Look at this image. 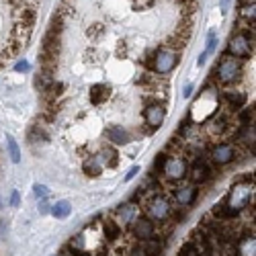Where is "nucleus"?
Returning a JSON list of instances; mask_svg holds the SVG:
<instances>
[{
	"label": "nucleus",
	"instance_id": "79ce46f5",
	"mask_svg": "<svg viewBox=\"0 0 256 256\" xmlns=\"http://www.w3.org/2000/svg\"><path fill=\"white\" fill-rule=\"evenodd\" d=\"M47 207H49L47 203H41V207H39V211H41V213H47V211H49Z\"/></svg>",
	"mask_w": 256,
	"mask_h": 256
},
{
	"label": "nucleus",
	"instance_id": "20e7f679",
	"mask_svg": "<svg viewBox=\"0 0 256 256\" xmlns=\"http://www.w3.org/2000/svg\"><path fill=\"white\" fill-rule=\"evenodd\" d=\"M252 41H254V39H250V33H238V35H234V37L230 39V43H228L230 56L236 58V60L248 58V56H250V43H252Z\"/></svg>",
	"mask_w": 256,
	"mask_h": 256
},
{
	"label": "nucleus",
	"instance_id": "ea45409f",
	"mask_svg": "<svg viewBox=\"0 0 256 256\" xmlns=\"http://www.w3.org/2000/svg\"><path fill=\"white\" fill-rule=\"evenodd\" d=\"M129 256H146V252H144V248H133L129 252Z\"/></svg>",
	"mask_w": 256,
	"mask_h": 256
},
{
	"label": "nucleus",
	"instance_id": "7ed1b4c3",
	"mask_svg": "<svg viewBox=\"0 0 256 256\" xmlns=\"http://www.w3.org/2000/svg\"><path fill=\"white\" fill-rule=\"evenodd\" d=\"M217 72H219V76H217L219 82H223V84L236 82L240 78V74H242V64L236 58L226 56V58H221L219 66H217Z\"/></svg>",
	"mask_w": 256,
	"mask_h": 256
},
{
	"label": "nucleus",
	"instance_id": "ddd939ff",
	"mask_svg": "<svg viewBox=\"0 0 256 256\" xmlns=\"http://www.w3.org/2000/svg\"><path fill=\"white\" fill-rule=\"evenodd\" d=\"M238 256H256V240H254V234L250 236H244L238 242Z\"/></svg>",
	"mask_w": 256,
	"mask_h": 256
},
{
	"label": "nucleus",
	"instance_id": "9d476101",
	"mask_svg": "<svg viewBox=\"0 0 256 256\" xmlns=\"http://www.w3.org/2000/svg\"><path fill=\"white\" fill-rule=\"evenodd\" d=\"M174 197L180 205H191L193 201L197 199V187L195 185H187V187H180L174 191Z\"/></svg>",
	"mask_w": 256,
	"mask_h": 256
},
{
	"label": "nucleus",
	"instance_id": "37998d69",
	"mask_svg": "<svg viewBox=\"0 0 256 256\" xmlns=\"http://www.w3.org/2000/svg\"><path fill=\"white\" fill-rule=\"evenodd\" d=\"M74 254H76V256H92V254H88V252H82V250H76Z\"/></svg>",
	"mask_w": 256,
	"mask_h": 256
},
{
	"label": "nucleus",
	"instance_id": "4be33fe9",
	"mask_svg": "<svg viewBox=\"0 0 256 256\" xmlns=\"http://www.w3.org/2000/svg\"><path fill=\"white\" fill-rule=\"evenodd\" d=\"M144 252H146V256H160L162 254V242L160 240H146Z\"/></svg>",
	"mask_w": 256,
	"mask_h": 256
},
{
	"label": "nucleus",
	"instance_id": "2eb2a0df",
	"mask_svg": "<svg viewBox=\"0 0 256 256\" xmlns=\"http://www.w3.org/2000/svg\"><path fill=\"white\" fill-rule=\"evenodd\" d=\"M97 162L103 166H117V152L113 150V148H103L101 154L97 156Z\"/></svg>",
	"mask_w": 256,
	"mask_h": 256
},
{
	"label": "nucleus",
	"instance_id": "c756f323",
	"mask_svg": "<svg viewBox=\"0 0 256 256\" xmlns=\"http://www.w3.org/2000/svg\"><path fill=\"white\" fill-rule=\"evenodd\" d=\"M164 162H166V154H160V156L156 158V166L152 168V172H162Z\"/></svg>",
	"mask_w": 256,
	"mask_h": 256
},
{
	"label": "nucleus",
	"instance_id": "58836bf2",
	"mask_svg": "<svg viewBox=\"0 0 256 256\" xmlns=\"http://www.w3.org/2000/svg\"><path fill=\"white\" fill-rule=\"evenodd\" d=\"M191 94H193V84H187V86H185V92H183V97L189 99Z\"/></svg>",
	"mask_w": 256,
	"mask_h": 256
},
{
	"label": "nucleus",
	"instance_id": "a211bd4d",
	"mask_svg": "<svg viewBox=\"0 0 256 256\" xmlns=\"http://www.w3.org/2000/svg\"><path fill=\"white\" fill-rule=\"evenodd\" d=\"M226 101L230 103L232 109H242L246 105V94L244 92H226Z\"/></svg>",
	"mask_w": 256,
	"mask_h": 256
},
{
	"label": "nucleus",
	"instance_id": "f257e3e1",
	"mask_svg": "<svg viewBox=\"0 0 256 256\" xmlns=\"http://www.w3.org/2000/svg\"><path fill=\"white\" fill-rule=\"evenodd\" d=\"M254 195V183H246V180H242V183H236L232 187V191L228 193V199H226V205L232 209V211H242L244 207L248 205V201L252 199Z\"/></svg>",
	"mask_w": 256,
	"mask_h": 256
},
{
	"label": "nucleus",
	"instance_id": "4c0bfd02",
	"mask_svg": "<svg viewBox=\"0 0 256 256\" xmlns=\"http://www.w3.org/2000/svg\"><path fill=\"white\" fill-rule=\"evenodd\" d=\"M10 205L13 207L19 205V191H13V195H10Z\"/></svg>",
	"mask_w": 256,
	"mask_h": 256
},
{
	"label": "nucleus",
	"instance_id": "a878e982",
	"mask_svg": "<svg viewBox=\"0 0 256 256\" xmlns=\"http://www.w3.org/2000/svg\"><path fill=\"white\" fill-rule=\"evenodd\" d=\"M17 17H19V21L23 23V27H33V23H35V10H31V8H25L23 13H17Z\"/></svg>",
	"mask_w": 256,
	"mask_h": 256
},
{
	"label": "nucleus",
	"instance_id": "f8f14e48",
	"mask_svg": "<svg viewBox=\"0 0 256 256\" xmlns=\"http://www.w3.org/2000/svg\"><path fill=\"white\" fill-rule=\"evenodd\" d=\"M107 137H109V142H113L117 146H125L127 142H129V133H127L123 127H119V125L109 127V129H107Z\"/></svg>",
	"mask_w": 256,
	"mask_h": 256
},
{
	"label": "nucleus",
	"instance_id": "2f4dec72",
	"mask_svg": "<svg viewBox=\"0 0 256 256\" xmlns=\"http://www.w3.org/2000/svg\"><path fill=\"white\" fill-rule=\"evenodd\" d=\"M33 191H35V197H39V199H45V197H47V193H49L47 187H43V185H35V187H33Z\"/></svg>",
	"mask_w": 256,
	"mask_h": 256
},
{
	"label": "nucleus",
	"instance_id": "bb28decb",
	"mask_svg": "<svg viewBox=\"0 0 256 256\" xmlns=\"http://www.w3.org/2000/svg\"><path fill=\"white\" fill-rule=\"evenodd\" d=\"M240 15H242L244 19H246L250 25L254 23V17H256V6H254V0H250L248 4H244V6H242V13H240Z\"/></svg>",
	"mask_w": 256,
	"mask_h": 256
},
{
	"label": "nucleus",
	"instance_id": "72a5a7b5",
	"mask_svg": "<svg viewBox=\"0 0 256 256\" xmlns=\"http://www.w3.org/2000/svg\"><path fill=\"white\" fill-rule=\"evenodd\" d=\"M103 31H105L103 25H92V29L88 31V35H90V37H99V35L103 33Z\"/></svg>",
	"mask_w": 256,
	"mask_h": 256
},
{
	"label": "nucleus",
	"instance_id": "423d86ee",
	"mask_svg": "<svg viewBox=\"0 0 256 256\" xmlns=\"http://www.w3.org/2000/svg\"><path fill=\"white\" fill-rule=\"evenodd\" d=\"M162 172L170 180H180L187 174V162H185L183 158H178V156H170V158H166Z\"/></svg>",
	"mask_w": 256,
	"mask_h": 256
},
{
	"label": "nucleus",
	"instance_id": "dca6fc26",
	"mask_svg": "<svg viewBox=\"0 0 256 256\" xmlns=\"http://www.w3.org/2000/svg\"><path fill=\"white\" fill-rule=\"evenodd\" d=\"M226 129H228L226 117H213V119L209 121V125H207V131H209L211 135H219V133H223Z\"/></svg>",
	"mask_w": 256,
	"mask_h": 256
},
{
	"label": "nucleus",
	"instance_id": "c85d7f7f",
	"mask_svg": "<svg viewBox=\"0 0 256 256\" xmlns=\"http://www.w3.org/2000/svg\"><path fill=\"white\" fill-rule=\"evenodd\" d=\"M178 256H199V252H197V248L193 246V244H185L183 248H180V252H178Z\"/></svg>",
	"mask_w": 256,
	"mask_h": 256
},
{
	"label": "nucleus",
	"instance_id": "c9c22d12",
	"mask_svg": "<svg viewBox=\"0 0 256 256\" xmlns=\"http://www.w3.org/2000/svg\"><path fill=\"white\" fill-rule=\"evenodd\" d=\"M135 174H140V166H133V168L129 170V172L125 174V180H131V178H133Z\"/></svg>",
	"mask_w": 256,
	"mask_h": 256
},
{
	"label": "nucleus",
	"instance_id": "f03ea898",
	"mask_svg": "<svg viewBox=\"0 0 256 256\" xmlns=\"http://www.w3.org/2000/svg\"><path fill=\"white\" fill-rule=\"evenodd\" d=\"M176 64H178V51L170 49V47H162V49L156 51L152 68H154L156 74H168V72L174 70Z\"/></svg>",
	"mask_w": 256,
	"mask_h": 256
},
{
	"label": "nucleus",
	"instance_id": "39448f33",
	"mask_svg": "<svg viewBox=\"0 0 256 256\" xmlns=\"http://www.w3.org/2000/svg\"><path fill=\"white\" fill-rule=\"evenodd\" d=\"M170 211H172V207H170V201L166 197H154L146 207L148 217L154 221H164L170 215Z\"/></svg>",
	"mask_w": 256,
	"mask_h": 256
},
{
	"label": "nucleus",
	"instance_id": "c03bdc74",
	"mask_svg": "<svg viewBox=\"0 0 256 256\" xmlns=\"http://www.w3.org/2000/svg\"><path fill=\"white\" fill-rule=\"evenodd\" d=\"M228 2H230V0H221V8H226V6H228Z\"/></svg>",
	"mask_w": 256,
	"mask_h": 256
},
{
	"label": "nucleus",
	"instance_id": "f704fd0d",
	"mask_svg": "<svg viewBox=\"0 0 256 256\" xmlns=\"http://www.w3.org/2000/svg\"><path fill=\"white\" fill-rule=\"evenodd\" d=\"M15 70H17V72H29V70H31V66H29V62H25V60H23V62H19V64H17Z\"/></svg>",
	"mask_w": 256,
	"mask_h": 256
},
{
	"label": "nucleus",
	"instance_id": "4468645a",
	"mask_svg": "<svg viewBox=\"0 0 256 256\" xmlns=\"http://www.w3.org/2000/svg\"><path fill=\"white\" fill-rule=\"evenodd\" d=\"M109 94H111V88L107 86V84H94V86L90 88V103L101 105L103 101L109 99Z\"/></svg>",
	"mask_w": 256,
	"mask_h": 256
},
{
	"label": "nucleus",
	"instance_id": "473e14b6",
	"mask_svg": "<svg viewBox=\"0 0 256 256\" xmlns=\"http://www.w3.org/2000/svg\"><path fill=\"white\" fill-rule=\"evenodd\" d=\"M131 4H133V8H148L154 4V0H131Z\"/></svg>",
	"mask_w": 256,
	"mask_h": 256
},
{
	"label": "nucleus",
	"instance_id": "6e6552de",
	"mask_svg": "<svg viewBox=\"0 0 256 256\" xmlns=\"http://www.w3.org/2000/svg\"><path fill=\"white\" fill-rule=\"evenodd\" d=\"M211 158L215 164H230L236 158V148L232 144H219L211 150Z\"/></svg>",
	"mask_w": 256,
	"mask_h": 256
},
{
	"label": "nucleus",
	"instance_id": "a19ab883",
	"mask_svg": "<svg viewBox=\"0 0 256 256\" xmlns=\"http://www.w3.org/2000/svg\"><path fill=\"white\" fill-rule=\"evenodd\" d=\"M205 62H207V53L203 51V53H201V56H199V62H197V64H199V66H203Z\"/></svg>",
	"mask_w": 256,
	"mask_h": 256
},
{
	"label": "nucleus",
	"instance_id": "9b49d317",
	"mask_svg": "<svg viewBox=\"0 0 256 256\" xmlns=\"http://www.w3.org/2000/svg\"><path fill=\"white\" fill-rule=\"evenodd\" d=\"M209 176H211V168L203 162V160H197L193 164V168H191V178H193L195 183H203V180H207Z\"/></svg>",
	"mask_w": 256,
	"mask_h": 256
},
{
	"label": "nucleus",
	"instance_id": "f3484780",
	"mask_svg": "<svg viewBox=\"0 0 256 256\" xmlns=\"http://www.w3.org/2000/svg\"><path fill=\"white\" fill-rule=\"evenodd\" d=\"M213 215H215L217 219H230V217H236L238 213L232 211V209L226 205V201H221V203H215V205H213Z\"/></svg>",
	"mask_w": 256,
	"mask_h": 256
},
{
	"label": "nucleus",
	"instance_id": "6ab92c4d",
	"mask_svg": "<svg viewBox=\"0 0 256 256\" xmlns=\"http://www.w3.org/2000/svg\"><path fill=\"white\" fill-rule=\"evenodd\" d=\"M62 90H64L62 82H51L49 86L43 88V99H45V101H56L60 94H62Z\"/></svg>",
	"mask_w": 256,
	"mask_h": 256
},
{
	"label": "nucleus",
	"instance_id": "b1692460",
	"mask_svg": "<svg viewBox=\"0 0 256 256\" xmlns=\"http://www.w3.org/2000/svg\"><path fill=\"white\" fill-rule=\"evenodd\" d=\"M6 146H8V154H10V160H13L15 164H19V162H21V150H19L17 142L13 140V135H6Z\"/></svg>",
	"mask_w": 256,
	"mask_h": 256
},
{
	"label": "nucleus",
	"instance_id": "1a4fd4ad",
	"mask_svg": "<svg viewBox=\"0 0 256 256\" xmlns=\"http://www.w3.org/2000/svg\"><path fill=\"white\" fill-rule=\"evenodd\" d=\"M133 234L137 240H152L154 238V223L152 219H135L133 221Z\"/></svg>",
	"mask_w": 256,
	"mask_h": 256
},
{
	"label": "nucleus",
	"instance_id": "393cba45",
	"mask_svg": "<svg viewBox=\"0 0 256 256\" xmlns=\"http://www.w3.org/2000/svg\"><path fill=\"white\" fill-rule=\"evenodd\" d=\"M101 170H103V166L97 162V158H88L86 162H84V172L88 176H99Z\"/></svg>",
	"mask_w": 256,
	"mask_h": 256
},
{
	"label": "nucleus",
	"instance_id": "e433bc0d",
	"mask_svg": "<svg viewBox=\"0 0 256 256\" xmlns=\"http://www.w3.org/2000/svg\"><path fill=\"white\" fill-rule=\"evenodd\" d=\"M70 246H72V250H74V252H76L78 248H82V238H80V236H78V238H74V242L70 244Z\"/></svg>",
	"mask_w": 256,
	"mask_h": 256
},
{
	"label": "nucleus",
	"instance_id": "aec40b11",
	"mask_svg": "<svg viewBox=\"0 0 256 256\" xmlns=\"http://www.w3.org/2000/svg\"><path fill=\"white\" fill-rule=\"evenodd\" d=\"M70 211H72V205L68 203V201H58V203L51 207V213H53V215H56L58 219L68 217V215H70Z\"/></svg>",
	"mask_w": 256,
	"mask_h": 256
},
{
	"label": "nucleus",
	"instance_id": "7c9ffc66",
	"mask_svg": "<svg viewBox=\"0 0 256 256\" xmlns=\"http://www.w3.org/2000/svg\"><path fill=\"white\" fill-rule=\"evenodd\" d=\"M215 43H217V41H215V33H213V31H211V33L207 35V49H205V53H207V56H209V53H211L213 49H215Z\"/></svg>",
	"mask_w": 256,
	"mask_h": 256
},
{
	"label": "nucleus",
	"instance_id": "5701e85b",
	"mask_svg": "<svg viewBox=\"0 0 256 256\" xmlns=\"http://www.w3.org/2000/svg\"><path fill=\"white\" fill-rule=\"evenodd\" d=\"M135 211H137V207H135L133 203H127V205H123V207L119 209V217H121V221H123V223H129V221H133V217H135Z\"/></svg>",
	"mask_w": 256,
	"mask_h": 256
},
{
	"label": "nucleus",
	"instance_id": "412c9836",
	"mask_svg": "<svg viewBox=\"0 0 256 256\" xmlns=\"http://www.w3.org/2000/svg\"><path fill=\"white\" fill-rule=\"evenodd\" d=\"M119 234H121L119 223H115V221H105V236H107V240L115 242L117 238H119Z\"/></svg>",
	"mask_w": 256,
	"mask_h": 256
},
{
	"label": "nucleus",
	"instance_id": "0eeeda50",
	"mask_svg": "<svg viewBox=\"0 0 256 256\" xmlns=\"http://www.w3.org/2000/svg\"><path fill=\"white\" fill-rule=\"evenodd\" d=\"M146 123L150 125V129H158L160 125L164 123V117H166V109H164V105L162 103H150L146 107Z\"/></svg>",
	"mask_w": 256,
	"mask_h": 256
},
{
	"label": "nucleus",
	"instance_id": "cd10ccee",
	"mask_svg": "<svg viewBox=\"0 0 256 256\" xmlns=\"http://www.w3.org/2000/svg\"><path fill=\"white\" fill-rule=\"evenodd\" d=\"M240 119H242V125H244V127H248V125L252 123V119H254V109L242 111V113H240Z\"/></svg>",
	"mask_w": 256,
	"mask_h": 256
}]
</instances>
